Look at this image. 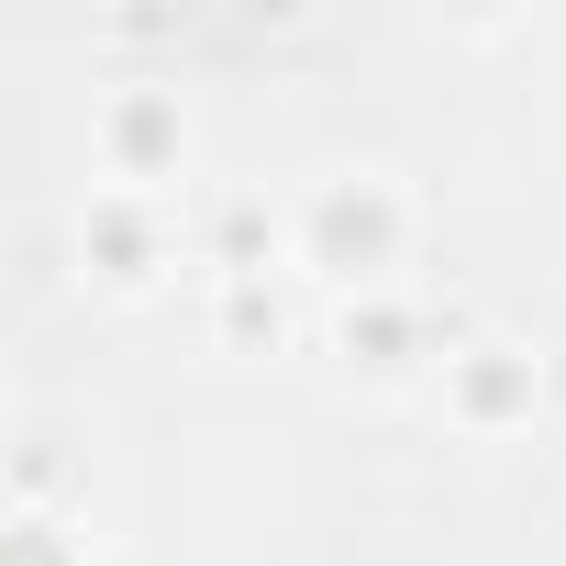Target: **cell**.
Returning <instances> with one entry per match:
<instances>
[{
    "label": "cell",
    "instance_id": "cell-1",
    "mask_svg": "<svg viewBox=\"0 0 566 566\" xmlns=\"http://www.w3.org/2000/svg\"><path fill=\"white\" fill-rule=\"evenodd\" d=\"M301 244H312V255H323L334 277H367V266H378V255L400 244V200H389V178H356V189L334 178V189L312 200Z\"/></svg>",
    "mask_w": 566,
    "mask_h": 566
},
{
    "label": "cell",
    "instance_id": "cell-2",
    "mask_svg": "<svg viewBox=\"0 0 566 566\" xmlns=\"http://www.w3.org/2000/svg\"><path fill=\"white\" fill-rule=\"evenodd\" d=\"M101 145H112V178H156V167L178 156V123H167V112H112Z\"/></svg>",
    "mask_w": 566,
    "mask_h": 566
}]
</instances>
